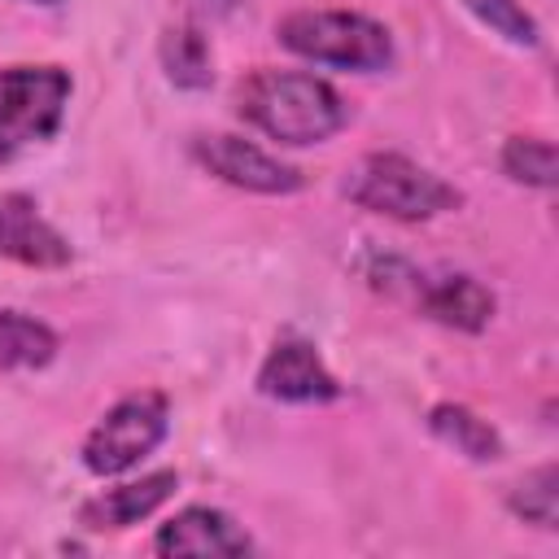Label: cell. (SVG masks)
Listing matches in <instances>:
<instances>
[{"label":"cell","mask_w":559,"mask_h":559,"mask_svg":"<svg viewBox=\"0 0 559 559\" xmlns=\"http://www.w3.org/2000/svg\"><path fill=\"white\" fill-rule=\"evenodd\" d=\"M258 393L275 397V402H293V406H319V402L341 397V384L323 367V358L310 341L284 336L258 367Z\"/></svg>","instance_id":"52a82bcc"},{"label":"cell","mask_w":559,"mask_h":559,"mask_svg":"<svg viewBox=\"0 0 559 559\" xmlns=\"http://www.w3.org/2000/svg\"><path fill=\"white\" fill-rule=\"evenodd\" d=\"M162 66L170 74L175 87H210L214 70H210V44L197 26H170L162 35Z\"/></svg>","instance_id":"5bb4252c"},{"label":"cell","mask_w":559,"mask_h":559,"mask_svg":"<svg viewBox=\"0 0 559 559\" xmlns=\"http://www.w3.org/2000/svg\"><path fill=\"white\" fill-rule=\"evenodd\" d=\"M236 109L280 144H323L349 122L345 96L301 70H253L236 92Z\"/></svg>","instance_id":"6da1fadb"},{"label":"cell","mask_w":559,"mask_h":559,"mask_svg":"<svg viewBox=\"0 0 559 559\" xmlns=\"http://www.w3.org/2000/svg\"><path fill=\"white\" fill-rule=\"evenodd\" d=\"M415 306L428 319H437V323H445L454 332H485L498 301L476 275H437V280L419 275Z\"/></svg>","instance_id":"30bf717a"},{"label":"cell","mask_w":559,"mask_h":559,"mask_svg":"<svg viewBox=\"0 0 559 559\" xmlns=\"http://www.w3.org/2000/svg\"><path fill=\"white\" fill-rule=\"evenodd\" d=\"M0 258L35 271H57L66 266L70 240L39 214V205L26 192H4L0 197Z\"/></svg>","instance_id":"ba28073f"},{"label":"cell","mask_w":559,"mask_h":559,"mask_svg":"<svg viewBox=\"0 0 559 559\" xmlns=\"http://www.w3.org/2000/svg\"><path fill=\"white\" fill-rule=\"evenodd\" d=\"M511 511L524 520V524H537V528H555L559 524V472L555 463L528 472L515 489H511Z\"/></svg>","instance_id":"9a60e30c"},{"label":"cell","mask_w":559,"mask_h":559,"mask_svg":"<svg viewBox=\"0 0 559 559\" xmlns=\"http://www.w3.org/2000/svg\"><path fill=\"white\" fill-rule=\"evenodd\" d=\"M26 4H61V0H26Z\"/></svg>","instance_id":"ac0fdd59"},{"label":"cell","mask_w":559,"mask_h":559,"mask_svg":"<svg viewBox=\"0 0 559 559\" xmlns=\"http://www.w3.org/2000/svg\"><path fill=\"white\" fill-rule=\"evenodd\" d=\"M341 188L358 210H371L397 223H424L463 205V192L454 183H445L441 175H432L428 166L402 153H367L345 170Z\"/></svg>","instance_id":"7a4b0ae2"},{"label":"cell","mask_w":559,"mask_h":559,"mask_svg":"<svg viewBox=\"0 0 559 559\" xmlns=\"http://www.w3.org/2000/svg\"><path fill=\"white\" fill-rule=\"evenodd\" d=\"M280 44L314 66H336V70H384L393 61V39L389 31L367 17V13H349V9H297L288 17H280L275 26Z\"/></svg>","instance_id":"3957f363"},{"label":"cell","mask_w":559,"mask_h":559,"mask_svg":"<svg viewBox=\"0 0 559 559\" xmlns=\"http://www.w3.org/2000/svg\"><path fill=\"white\" fill-rule=\"evenodd\" d=\"M463 4L472 9L476 22H485L493 35H502L515 48H537L542 44V31H537L533 13L520 0H463Z\"/></svg>","instance_id":"e0dca14e"},{"label":"cell","mask_w":559,"mask_h":559,"mask_svg":"<svg viewBox=\"0 0 559 559\" xmlns=\"http://www.w3.org/2000/svg\"><path fill=\"white\" fill-rule=\"evenodd\" d=\"M428 428L437 441H445L450 450H459L472 463H493L502 454V437L489 419H480L476 411L459 406V402H437L428 411Z\"/></svg>","instance_id":"7c38bea8"},{"label":"cell","mask_w":559,"mask_h":559,"mask_svg":"<svg viewBox=\"0 0 559 559\" xmlns=\"http://www.w3.org/2000/svg\"><path fill=\"white\" fill-rule=\"evenodd\" d=\"M57 358V332L22 310H0V371H39Z\"/></svg>","instance_id":"4fadbf2b"},{"label":"cell","mask_w":559,"mask_h":559,"mask_svg":"<svg viewBox=\"0 0 559 559\" xmlns=\"http://www.w3.org/2000/svg\"><path fill=\"white\" fill-rule=\"evenodd\" d=\"M166 428H170V402H166V393H157V389L127 393L87 432V441H83V467L92 476H122V472H131L140 459H148L166 441Z\"/></svg>","instance_id":"5b68a950"},{"label":"cell","mask_w":559,"mask_h":559,"mask_svg":"<svg viewBox=\"0 0 559 559\" xmlns=\"http://www.w3.org/2000/svg\"><path fill=\"white\" fill-rule=\"evenodd\" d=\"M502 170L524 188H555V144L542 135H511L502 144Z\"/></svg>","instance_id":"2e32d148"},{"label":"cell","mask_w":559,"mask_h":559,"mask_svg":"<svg viewBox=\"0 0 559 559\" xmlns=\"http://www.w3.org/2000/svg\"><path fill=\"white\" fill-rule=\"evenodd\" d=\"M179 476L175 472H148L131 485H118V489H105L96 498H87L79 507V524L92 528V533H105V528H127V524H140L144 515H153L170 493H175Z\"/></svg>","instance_id":"8fae6325"},{"label":"cell","mask_w":559,"mask_h":559,"mask_svg":"<svg viewBox=\"0 0 559 559\" xmlns=\"http://www.w3.org/2000/svg\"><path fill=\"white\" fill-rule=\"evenodd\" d=\"M70 70L61 66H4L0 70V166L48 144L70 105Z\"/></svg>","instance_id":"277c9868"},{"label":"cell","mask_w":559,"mask_h":559,"mask_svg":"<svg viewBox=\"0 0 559 559\" xmlns=\"http://www.w3.org/2000/svg\"><path fill=\"white\" fill-rule=\"evenodd\" d=\"M153 550L166 555V559H175V555H201V559L214 555V559H223V555H249L253 542L231 515H223L214 507H183L179 515H170L157 528Z\"/></svg>","instance_id":"9c48e42d"},{"label":"cell","mask_w":559,"mask_h":559,"mask_svg":"<svg viewBox=\"0 0 559 559\" xmlns=\"http://www.w3.org/2000/svg\"><path fill=\"white\" fill-rule=\"evenodd\" d=\"M192 153H197V162H201L210 175H218L223 183L245 188V192L288 197V192H297V188L306 183L297 166L280 162L275 153L258 148V144L245 140V135H201V140L192 144Z\"/></svg>","instance_id":"8992f818"}]
</instances>
